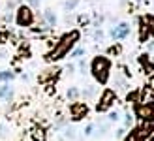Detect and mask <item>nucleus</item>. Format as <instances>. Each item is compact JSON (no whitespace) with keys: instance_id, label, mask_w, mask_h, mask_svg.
<instances>
[{"instance_id":"nucleus-1","label":"nucleus","mask_w":154,"mask_h":141,"mask_svg":"<svg viewBox=\"0 0 154 141\" xmlns=\"http://www.w3.org/2000/svg\"><path fill=\"white\" fill-rule=\"evenodd\" d=\"M77 40H79V32H77V30H72L70 34L62 36V40H60V42L55 45V49H53V51L47 55V60L55 62V60H60L62 57H66L68 51H70L72 47L77 43Z\"/></svg>"},{"instance_id":"nucleus-2","label":"nucleus","mask_w":154,"mask_h":141,"mask_svg":"<svg viewBox=\"0 0 154 141\" xmlns=\"http://www.w3.org/2000/svg\"><path fill=\"white\" fill-rule=\"evenodd\" d=\"M90 72L92 75H94V79L98 83H107V79H109V72H111V62L107 57H94V60H92L90 64Z\"/></svg>"},{"instance_id":"nucleus-3","label":"nucleus","mask_w":154,"mask_h":141,"mask_svg":"<svg viewBox=\"0 0 154 141\" xmlns=\"http://www.w3.org/2000/svg\"><path fill=\"white\" fill-rule=\"evenodd\" d=\"M15 21H17L19 27H30L34 23V11L30 10L28 6H19L17 8V15H15Z\"/></svg>"},{"instance_id":"nucleus-4","label":"nucleus","mask_w":154,"mask_h":141,"mask_svg":"<svg viewBox=\"0 0 154 141\" xmlns=\"http://www.w3.org/2000/svg\"><path fill=\"white\" fill-rule=\"evenodd\" d=\"M115 98H117V94H115L111 89H107V90H103V94H102V98H100V102H98V105H96V109L100 113H103V111H107L111 105H113V102H115Z\"/></svg>"},{"instance_id":"nucleus-5","label":"nucleus","mask_w":154,"mask_h":141,"mask_svg":"<svg viewBox=\"0 0 154 141\" xmlns=\"http://www.w3.org/2000/svg\"><path fill=\"white\" fill-rule=\"evenodd\" d=\"M135 115L139 117L141 121L149 122V121L154 119V107H152L150 104H141V105H137V107H135Z\"/></svg>"},{"instance_id":"nucleus-6","label":"nucleus","mask_w":154,"mask_h":141,"mask_svg":"<svg viewBox=\"0 0 154 141\" xmlns=\"http://www.w3.org/2000/svg\"><path fill=\"white\" fill-rule=\"evenodd\" d=\"M87 113H88V107L85 102H77V104L72 105V119L73 121H81L83 117H87Z\"/></svg>"},{"instance_id":"nucleus-7","label":"nucleus","mask_w":154,"mask_h":141,"mask_svg":"<svg viewBox=\"0 0 154 141\" xmlns=\"http://www.w3.org/2000/svg\"><path fill=\"white\" fill-rule=\"evenodd\" d=\"M128 34H130V25L128 23H120L119 27L111 28V38L113 40H124Z\"/></svg>"},{"instance_id":"nucleus-8","label":"nucleus","mask_w":154,"mask_h":141,"mask_svg":"<svg viewBox=\"0 0 154 141\" xmlns=\"http://www.w3.org/2000/svg\"><path fill=\"white\" fill-rule=\"evenodd\" d=\"M141 23V30H139V42H147V38L150 34V27H149V21L147 19H139Z\"/></svg>"},{"instance_id":"nucleus-9","label":"nucleus","mask_w":154,"mask_h":141,"mask_svg":"<svg viewBox=\"0 0 154 141\" xmlns=\"http://www.w3.org/2000/svg\"><path fill=\"white\" fill-rule=\"evenodd\" d=\"M32 139H34V141H45V139H47V132L38 126V128L32 130Z\"/></svg>"},{"instance_id":"nucleus-10","label":"nucleus","mask_w":154,"mask_h":141,"mask_svg":"<svg viewBox=\"0 0 154 141\" xmlns=\"http://www.w3.org/2000/svg\"><path fill=\"white\" fill-rule=\"evenodd\" d=\"M154 102V96H152V90L147 87L143 92H141V104H152Z\"/></svg>"},{"instance_id":"nucleus-11","label":"nucleus","mask_w":154,"mask_h":141,"mask_svg":"<svg viewBox=\"0 0 154 141\" xmlns=\"http://www.w3.org/2000/svg\"><path fill=\"white\" fill-rule=\"evenodd\" d=\"M43 17H45V21H47L51 27L57 25V15H55V11H53V10H45L43 11Z\"/></svg>"},{"instance_id":"nucleus-12","label":"nucleus","mask_w":154,"mask_h":141,"mask_svg":"<svg viewBox=\"0 0 154 141\" xmlns=\"http://www.w3.org/2000/svg\"><path fill=\"white\" fill-rule=\"evenodd\" d=\"M77 4H79V0H66V2H64V11H72V10H75Z\"/></svg>"},{"instance_id":"nucleus-13","label":"nucleus","mask_w":154,"mask_h":141,"mask_svg":"<svg viewBox=\"0 0 154 141\" xmlns=\"http://www.w3.org/2000/svg\"><path fill=\"white\" fill-rule=\"evenodd\" d=\"M11 77H13L11 72H2V74H0V81H10Z\"/></svg>"},{"instance_id":"nucleus-14","label":"nucleus","mask_w":154,"mask_h":141,"mask_svg":"<svg viewBox=\"0 0 154 141\" xmlns=\"http://www.w3.org/2000/svg\"><path fill=\"white\" fill-rule=\"evenodd\" d=\"M83 53H85V49H83V47H79V49H75V51L72 53V57H73V58H79Z\"/></svg>"},{"instance_id":"nucleus-15","label":"nucleus","mask_w":154,"mask_h":141,"mask_svg":"<svg viewBox=\"0 0 154 141\" xmlns=\"http://www.w3.org/2000/svg\"><path fill=\"white\" fill-rule=\"evenodd\" d=\"M66 137L75 139V130H73V128H66Z\"/></svg>"},{"instance_id":"nucleus-16","label":"nucleus","mask_w":154,"mask_h":141,"mask_svg":"<svg viewBox=\"0 0 154 141\" xmlns=\"http://www.w3.org/2000/svg\"><path fill=\"white\" fill-rule=\"evenodd\" d=\"M77 94H79L77 89H70V90H68V98H77Z\"/></svg>"},{"instance_id":"nucleus-17","label":"nucleus","mask_w":154,"mask_h":141,"mask_svg":"<svg viewBox=\"0 0 154 141\" xmlns=\"http://www.w3.org/2000/svg\"><path fill=\"white\" fill-rule=\"evenodd\" d=\"M147 21H149V27H150V34L154 36V17H147Z\"/></svg>"},{"instance_id":"nucleus-18","label":"nucleus","mask_w":154,"mask_h":141,"mask_svg":"<svg viewBox=\"0 0 154 141\" xmlns=\"http://www.w3.org/2000/svg\"><path fill=\"white\" fill-rule=\"evenodd\" d=\"M102 38H103V32H102V30H96V32H94V40H96V42H100Z\"/></svg>"},{"instance_id":"nucleus-19","label":"nucleus","mask_w":154,"mask_h":141,"mask_svg":"<svg viewBox=\"0 0 154 141\" xmlns=\"http://www.w3.org/2000/svg\"><path fill=\"white\" fill-rule=\"evenodd\" d=\"M128 102H137V92H132V94H128Z\"/></svg>"},{"instance_id":"nucleus-20","label":"nucleus","mask_w":154,"mask_h":141,"mask_svg":"<svg viewBox=\"0 0 154 141\" xmlns=\"http://www.w3.org/2000/svg\"><path fill=\"white\" fill-rule=\"evenodd\" d=\"M109 119H111V121H119L120 117H119V113H117V111H111V113H109Z\"/></svg>"},{"instance_id":"nucleus-21","label":"nucleus","mask_w":154,"mask_h":141,"mask_svg":"<svg viewBox=\"0 0 154 141\" xmlns=\"http://www.w3.org/2000/svg\"><path fill=\"white\" fill-rule=\"evenodd\" d=\"M8 90H10V85H4V87H2V89H0V98H2V96H4V94L8 92Z\"/></svg>"},{"instance_id":"nucleus-22","label":"nucleus","mask_w":154,"mask_h":141,"mask_svg":"<svg viewBox=\"0 0 154 141\" xmlns=\"http://www.w3.org/2000/svg\"><path fill=\"white\" fill-rule=\"evenodd\" d=\"M92 132H94V126H92V124H88V126H87V130H85V136H90Z\"/></svg>"},{"instance_id":"nucleus-23","label":"nucleus","mask_w":154,"mask_h":141,"mask_svg":"<svg viewBox=\"0 0 154 141\" xmlns=\"http://www.w3.org/2000/svg\"><path fill=\"white\" fill-rule=\"evenodd\" d=\"M109 53H111V55H119V53H120V47H117V45H115V47H111V49H109Z\"/></svg>"},{"instance_id":"nucleus-24","label":"nucleus","mask_w":154,"mask_h":141,"mask_svg":"<svg viewBox=\"0 0 154 141\" xmlns=\"http://www.w3.org/2000/svg\"><path fill=\"white\" fill-rule=\"evenodd\" d=\"M126 141H139V139H137V134H130L126 137Z\"/></svg>"},{"instance_id":"nucleus-25","label":"nucleus","mask_w":154,"mask_h":141,"mask_svg":"<svg viewBox=\"0 0 154 141\" xmlns=\"http://www.w3.org/2000/svg\"><path fill=\"white\" fill-rule=\"evenodd\" d=\"M28 2H30V4H32L34 8H40V0H28Z\"/></svg>"},{"instance_id":"nucleus-26","label":"nucleus","mask_w":154,"mask_h":141,"mask_svg":"<svg viewBox=\"0 0 154 141\" xmlns=\"http://www.w3.org/2000/svg\"><path fill=\"white\" fill-rule=\"evenodd\" d=\"M147 74H149V75H154V66H149V68H147Z\"/></svg>"},{"instance_id":"nucleus-27","label":"nucleus","mask_w":154,"mask_h":141,"mask_svg":"<svg viewBox=\"0 0 154 141\" xmlns=\"http://www.w3.org/2000/svg\"><path fill=\"white\" fill-rule=\"evenodd\" d=\"M4 136H6V128L0 126V137H4Z\"/></svg>"},{"instance_id":"nucleus-28","label":"nucleus","mask_w":154,"mask_h":141,"mask_svg":"<svg viewBox=\"0 0 154 141\" xmlns=\"http://www.w3.org/2000/svg\"><path fill=\"white\" fill-rule=\"evenodd\" d=\"M124 132H126V130H119V132H117V137H122V136H124Z\"/></svg>"}]
</instances>
